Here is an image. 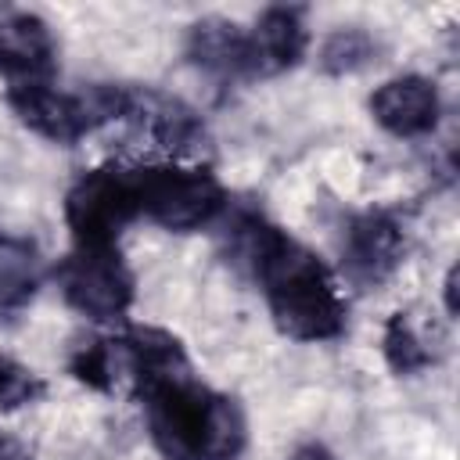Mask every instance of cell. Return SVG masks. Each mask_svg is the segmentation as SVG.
<instances>
[{"label":"cell","mask_w":460,"mask_h":460,"mask_svg":"<svg viewBox=\"0 0 460 460\" xmlns=\"http://www.w3.org/2000/svg\"><path fill=\"white\" fill-rule=\"evenodd\" d=\"M234 252L259 280L273 323L295 341H331L345 331V298L334 273L288 230L262 216L234 223Z\"/></svg>","instance_id":"6da1fadb"},{"label":"cell","mask_w":460,"mask_h":460,"mask_svg":"<svg viewBox=\"0 0 460 460\" xmlns=\"http://www.w3.org/2000/svg\"><path fill=\"white\" fill-rule=\"evenodd\" d=\"M137 399L147 410L151 438L169 460H237L248 438L241 406L201 385L190 363L147 381Z\"/></svg>","instance_id":"7a4b0ae2"},{"label":"cell","mask_w":460,"mask_h":460,"mask_svg":"<svg viewBox=\"0 0 460 460\" xmlns=\"http://www.w3.org/2000/svg\"><path fill=\"white\" fill-rule=\"evenodd\" d=\"M140 216L137 165H101L83 172L68 198L65 219L79 248H119V234Z\"/></svg>","instance_id":"3957f363"},{"label":"cell","mask_w":460,"mask_h":460,"mask_svg":"<svg viewBox=\"0 0 460 460\" xmlns=\"http://www.w3.org/2000/svg\"><path fill=\"white\" fill-rule=\"evenodd\" d=\"M7 104L32 133H40L54 144H75L86 133L115 122L119 86H90L83 93H68V90H58L50 79L11 83Z\"/></svg>","instance_id":"277c9868"},{"label":"cell","mask_w":460,"mask_h":460,"mask_svg":"<svg viewBox=\"0 0 460 460\" xmlns=\"http://www.w3.org/2000/svg\"><path fill=\"white\" fill-rule=\"evenodd\" d=\"M140 216L165 230H201L226 208L223 183L201 165H137Z\"/></svg>","instance_id":"5b68a950"},{"label":"cell","mask_w":460,"mask_h":460,"mask_svg":"<svg viewBox=\"0 0 460 460\" xmlns=\"http://www.w3.org/2000/svg\"><path fill=\"white\" fill-rule=\"evenodd\" d=\"M58 288L65 302L93 323H119L133 305V273L119 248L75 244L58 262Z\"/></svg>","instance_id":"8992f818"},{"label":"cell","mask_w":460,"mask_h":460,"mask_svg":"<svg viewBox=\"0 0 460 460\" xmlns=\"http://www.w3.org/2000/svg\"><path fill=\"white\" fill-rule=\"evenodd\" d=\"M438 90L424 75H399L370 93V115L392 137H424L438 126Z\"/></svg>","instance_id":"52a82bcc"},{"label":"cell","mask_w":460,"mask_h":460,"mask_svg":"<svg viewBox=\"0 0 460 460\" xmlns=\"http://www.w3.org/2000/svg\"><path fill=\"white\" fill-rule=\"evenodd\" d=\"M402 252H406V237L399 223L385 212H367L352 219L345 234V270L359 284L385 280L402 262Z\"/></svg>","instance_id":"ba28073f"},{"label":"cell","mask_w":460,"mask_h":460,"mask_svg":"<svg viewBox=\"0 0 460 460\" xmlns=\"http://www.w3.org/2000/svg\"><path fill=\"white\" fill-rule=\"evenodd\" d=\"M0 72L11 83H43L54 75V36L36 14H7L0 22Z\"/></svg>","instance_id":"9c48e42d"},{"label":"cell","mask_w":460,"mask_h":460,"mask_svg":"<svg viewBox=\"0 0 460 460\" xmlns=\"http://www.w3.org/2000/svg\"><path fill=\"white\" fill-rule=\"evenodd\" d=\"M187 54L194 65H201L205 72H212L219 79H259L252 36H248V29H241L234 22H223V18L198 22L190 29Z\"/></svg>","instance_id":"30bf717a"},{"label":"cell","mask_w":460,"mask_h":460,"mask_svg":"<svg viewBox=\"0 0 460 460\" xmlns=\"http://www.w3.org/2000/svg\"><path fill=\"white\" fill-rule=\"evenodd\" d=\"M248 36H252L259 75H277V72L298 65L305 47H309V32H305V22H302L298 7L262 11V18L255 22V29H248Z\"/></svg>","instance_id":"8fae6325"},{"label":"cell","mask_w":460,"mask_h":460,"mask_svg":"<svg viewBox=\"0 0 460 460\" xmlns=\"http://www.w3.org/2000/svg\"><path fill=\"white\" fill-rule=\"evenodd\" d=\"M40 288V252L29 237L0 230V320L22 313Z\"/></svg>","instance_id":"7c38bea8"},{"label":"cell","mask_w":460,"mask_h":460,"mask_svg":"<svg viewBox=\"0 0 460 460\" xmlns=\"http://www.w3.org/2000/svg\"><path fill=\"white\" fill-rule=\"evenodd\" d=\"M435 331L428 334L413 313H392L388 323H385V338H381V349H385V359L395 374H417L424 367L435 363Z\"/></svg>","instance_id":"4fadbf2b"},{"label":"cell","mask_w":460,"mask_h":460,"mask_svg":"<svg viewBox=\"0 0 460 460\" xmlns=\"http://www.w3.org/2000/svg\"><path fill=\"white\" fill-rule=\"evenodd\" d=\"M40 395H43V381H40L29 367H22V363L0 356V410L29 406V402H36Z\"/></svg>","instance_id":"5bb4252c"},{"label":"cell","mask_w":460,"mask_h":460,"mask_svg":"<svg viewBox=\"0 0 460 460\" xmlns=\"http://www.w3.org/2000/svg\"><path fill=\"white\" fill-rule=\"evenodd\" d=\"M291 460H334V453L327 446H320V442H305V446H298L291 453Z\"/></svg>","instance_id":"9a60e30c"},{"label":"cell","mask_w":460,"mask_h":460,"mask_svg":"<svg viewBox=\"0 0 460 460\" xmlns=\"http://www.w3.org/2000/svg\"><path fill=\"white\" fill-rule=\"evenodd\" d=\"M0 460H4V446H0Z\"/></svg>","instance_id":"2e32d148"}]
</instances>
